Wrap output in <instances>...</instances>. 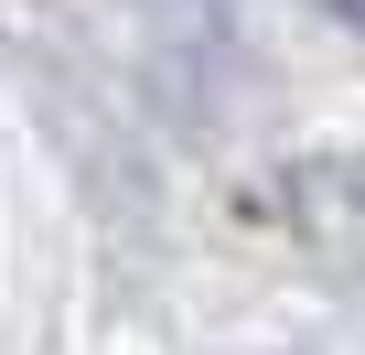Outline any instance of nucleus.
Listing matches in <instances>:
<instances>
[{
  "label": "nucleus",
  "instance_id": "nucleus-1",
  "mask_svg": "<svg viewBox=\"0 0 365 355\" xmlns=\"http://www.w3.org/2000/svg\"><path fill=\"white\" fill-rule=\"evenodd\" d=\"M247 216L269 237H290L301 259L365 280V151H290L247 184Z\"/></svg>",
  "mask_w": 365,
  "mask_h": 355
},
{
  "label": "nucleus",
  "instance_id": "nucleus-2",
  "mask_svg": "<svg viewBox=\"0 0 365 355\" xmlns=\"http://www.w3.org/2000/svg\"><path fill=\"white\" fill-rule=\"evenodd\" d=\"M312 11H333L344 33H365V0H312Z\"/></svg>",
  "mask_w": 365,
  "mask_h": 355
}]
</instances>
